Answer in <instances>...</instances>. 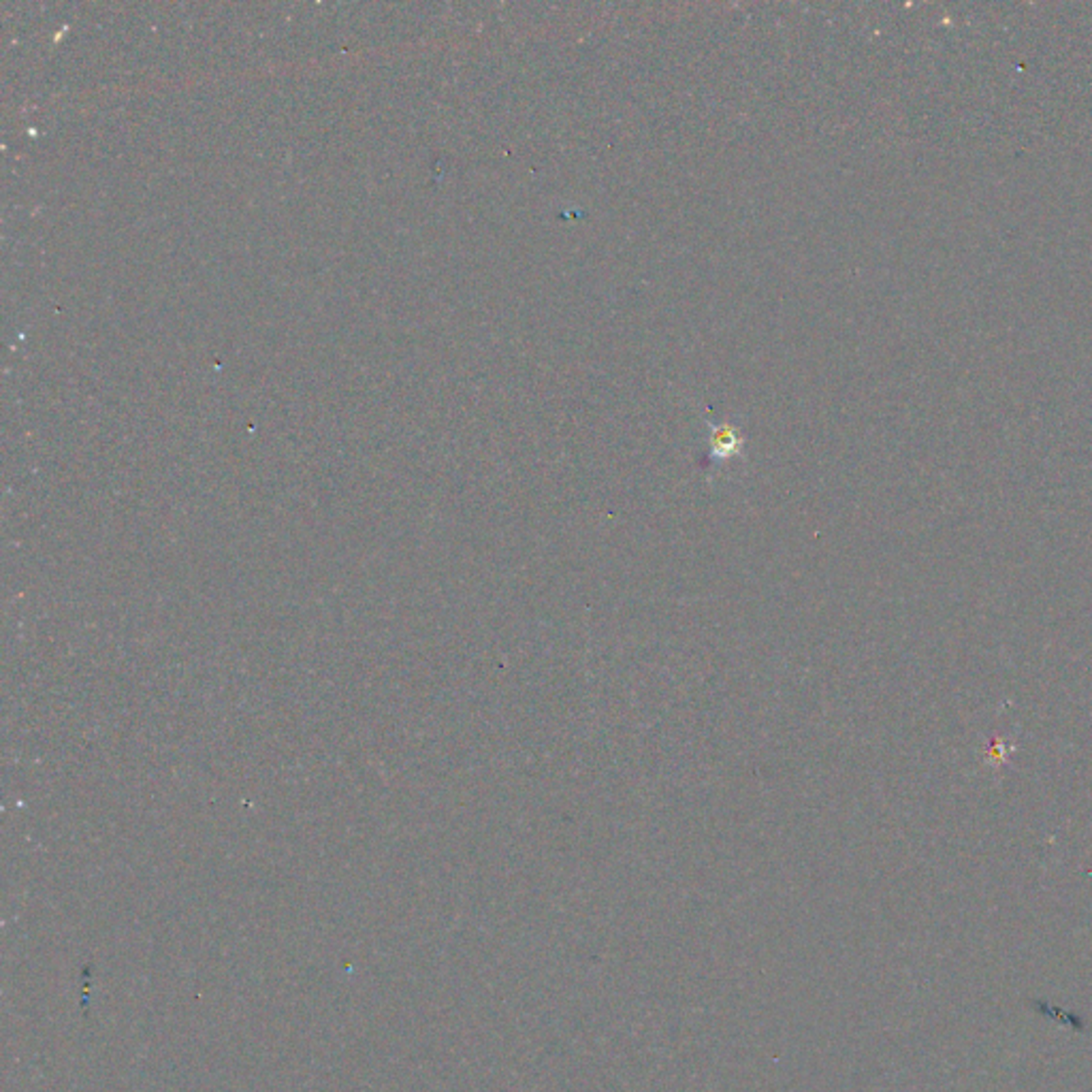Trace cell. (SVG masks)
I'll return each instance as SVG.
<instances>
[{"label": "cell", "mask_w": 1092, "mask_h": 1092, "mask_svg": "<svg viewBox=\"0 0 1092 1092\" xmlns=\"http://www.w3.org/2000/svg\"><path fill=\"white\" fill-rule=\"evenodd\" d=\"M741 450V437L738 433L732 429L730 425H721L717 427L713 432V437H710V457L713 459H730L734 455H738Z\"/></svg>", "instance_id": "obj_1"}]
</instances>
